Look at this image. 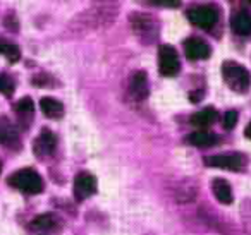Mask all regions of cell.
Masks as SVG:
<instances>
[{"label": "cell", "instance_id": "9", "mask_svg": "<svg viewBox=\"0 0 251 235\" xmlns=\"http://www.w3.org/2000/svg\"><path fill=\"white\" fill-rule=\"evenodd\" d=\"M0 144L14 148L19 146V136L16 127L7 120V118H0Z\"/></svg>", "mask_w": 251, "mask_h": 235}, {"label": "cell", "instance_id": "4", "mask_svg": "<svg viewBox=\"0 0 251 235\" xmlns=\"http://www.w3.org/2000/svg\"><path fill=\"white\" fill-rule=\"evenodd\" d=\"M158 69L164 76H176L179 72V55L174 47L162 45L158 48Z\"/></svg>", "mask_w": 251, "mask_h": 235}, {"label": "cell", "instance_id": "12", "mask_svg": "<svg viewBox=\"0 0 251 235\" xmlns=\"http://www.w3.org/2000/svg\"><path fill=\"white\" fill-rule=\"evenodd\" d=\"M131 94L136 100H145L148 94V83H147V74L145 72H136L131 79Z\"/></svg>", "mask_w": 251, "mask_h": 235}, {"label": "cell", "instance_id": "22", "mask_svg": "<svg viewBox=\"0 0 251 235\" xmlns=\"http://www.w3.org/2000/svg\"><path fill=\"white\" fill-rule=\"evenodd\" d=\"M0 170H2V165H0Z\"/></svg>", "mask_w": 251, "mask_h": 235}, {"label": "cell", "instance_id": "21", "mask_svg": "<svg viewBox=\"0 0 251 235\" xmlns=\"http://www.w3.org/2000/svg\"><path fill=\"white\" fill-rule=\"evenodd\" d=\"M244 136H246L248 139H251V122H250V125L244 129Z\"/></svg>", "mask_w": 251, "mask_h": 235}, {"label": "cell", "instance_id": "6", "mask_svg": "<svg viewBox=\"0 0 251 235\" xmlns=\"http://www.w3.org/2000/svg\"><path fill=\"white\" fill-rule=\"evenodd\" d=\"M205 163L213 168H224V170H239L244 165V158L241 155H213L205 156Z\"/></svg>", "mask_w": 251, "mask_h": 235}, {"label": "cell", "instance_id": "2", "mask_svg": "<svg viewBox=\"0 0 251 235\" xmlns=\"http://www.w3.org/2000/svg\"><path fill=\"white\" fill-rule=\"evenodd\" d=\"M9 186L23 190L26 194H40L43 189V180L33 168H23L9 177Z\"/></svg>", "mask_w": 251, "mask_h": 235}, {"label": "cell", "instance_id": "16", "mask_svg": "<svg viewBox=\"0 0 251 235\" xmlns=\"http://www.w3.org/2000/svg\"><path fill=\"white\" fill-rule=\"evenodd\" d=\"M0 55H4L9 62H18V60L21 59V50L16 45H12V43L2 42V40H0Z\"/></svg>", "mask_w": 251, "mask_h": 235}, {"label": "cell", "instance_id": "14", "mask_svg": "<svg viewBox=\"0 0 251 235\" xmlns=\"http://www.w3.org/2000/svg\"><path fill=\"white\" fill-rule=\"evenodd\" d=\"M215 120H217V110L212 107H206L191 115V124L196 125V127H206V125H212Z\"/></svg>", "mask_w": 251, "mask_h": 235}, {"label": "cell", "instance_id": "17", "mask_svg": "<svg viewBox=\"0 0 251 235\" xmlns=\"http://www.w3.org/2000/svg\"><path fill=\"white\" fill-rule=\"evenodd\" d=\"M55 225V216L53 214H42L33 220V227L35 228H50Z\"/></svg>", "mask_w": 251, "mask_h": 235}, {"label": "cell", "instance_id": "3", "mask_svg": "<svg viewBox=\"0 0 251 235\" xmlns=\"http://www.w3.org/2000/svg\"><path fill=\"white\" fill-rule=\"evenodd\" d=\"M188 19L198 28L210 29L219 21V11L215 7H212V5H198V7L189 9Z\"/></svg>", "mask_w": 251, "mask_h": 235}, {"label": "cell", "instance_id": "8", "mask_svg": "<svg viewBox=\"0 0 251 235\" xmlns=\"http://www.w3.org/2000/svg\"><path fill=\"white\" fill-rule=\"evenodd\" d=\"M184 50H186L188 59H191V60H205L210 57V47L206 45L203 40H198V38L186 40Z\"/></svg>", "mask_w": 251, "mask_h": 235}, {"label": "cell", "instance_id": "20", "mask_svg": "<svg viewBox=\"0 0 251 235\" xmlns=\"http://www.w3.org/2000/svg\"><path fill=\"white\" fill-rule=\"evenodd\" d=\"M12 91H14V83H12V81L9 79L7 76L0 74V93L12 94Z\"/></svg>", "mask_w": 251, "mask_h": 235}, {"label": "cell", "instance_id": "13", "mask_svg": "<svg viewBox=\"0 0 251 235\" xmlns=\"http://www.w3.org/2000/svg\"><path fill=\"white\" fill-rule=\"evenodd\" d=\"M40 108H42L43 115L49 118H60L64 115V105L53 98H42Z\"/></svg>", "mask_w": 251, "mask_h": 235}, {"label": "cell", "instance_id": "19", "mask_svg": "<svg viewBox=\"0 0 251 235\" xmlns=\"http://www.w3.org/2000/svg\"><path fill=\"white\" fill-rule=\"evenodd\" d=\"M236 124H237V112L236 110L226 112V115H224V129L230 131V129H234Z\"/></svg>", "mask_w": 251, "mask_h": 235}, {"label": "cell", "instance_id": "18", "mask_svg": "<svg viewBox=\"0 0 251 235\" xmlns=\"http://www.w3.org/2000/svg\"><path fill=\"white\" fill-rule=\"evenodd\" d=\"M33 110H35V105H33V100L31 98H23V100L18 101V105H16V112H18L19 115H31Z\"/></svg>", "mask_w": 251, "mask_h": 235}, {"label": "cell", "instance_id": "1", "mask_svg": "<svg viewBox=\"0 0 251 235\" xmlns=\"http://www.w3.org/2000/svg\"><path fill=\"white\" fill-rule=\"evenodd\" d=\"M222 77L227 86L236 93H246L251 86V76L246 67L230 62V60L222 64Z\"/></svg>", "mask_w": 251, "mask_h": 235}, {"label": "cell", "instance_id": "11", "mask_svg": "<svg viewBox=\"0 0 251 235\" xmlns=\"http://www.w3.org/2000/svg\"><path fill=\"white\" fill-rule=\"evenodd\" d=\"M212 190L215 194V197L222 204H230L232 203V189H230V184L224 179H213L212 180Z\"/></svg>", "mask_w": 251, "mask_h": 235}, {"label": "cell", "instance_id": "15", "mask_svg": "<svg viewBox=\"0 0 251 235\" xmlns=\"http://www.w3.org/2000/svg\"><path fill=\"white\" fill-rule=\"evenodd\" d=\"M215 141H217L215 136L206 131H196V132H193V134H189V142L198 146V148H205V146L213 144Z\"/></svg>", "mask_w": 251, "mask_h": 235}, {"label": "cell", "instance_id": "10", "mask_svg": "<svg viewBox=\"0 0 251 235\" xmlns=\"http://www.w3.org/2000/svg\"><path fill=\"white\" fill-rule=\"evenodd\" d=\"M230 28L241 36L251 35V16L248 12H234L230 18Z\"/></svg>", "mask_w": 251, "mask_h": 235}, {"label": "cell", "instance_id": "7", "mask_svg": "<svg viewBox=\"0 0 251 235\" xmlns=\"http://www.w3.org/2000/svg\"><path fill=\"white\" fill-rule=\"evenodd\" d=\"M57 146V139H55V134L49 129H43L42 134L38 136V139L35 141V153L36 156L40 158H45V156H50L53 153Z\"/></svg>", "mask_w": 251, "mask_h": 235}, {"label": "cell", "instance_id": "5", "mask_svg": "<svg viewBox=\"0 0 251 235\" xmlns=\"http://www.w3.org/2000/svg\"><path fill=\"white\" fill-rule=\"evenodd\" d=\"M73 190H74L76 199H79V201L86 199V197L93 196V194L97 192V179L88 172L77 173L76 179H74Z\"/></svg>", "mask_w": 251, "mask_h": 235}]
</instances>
